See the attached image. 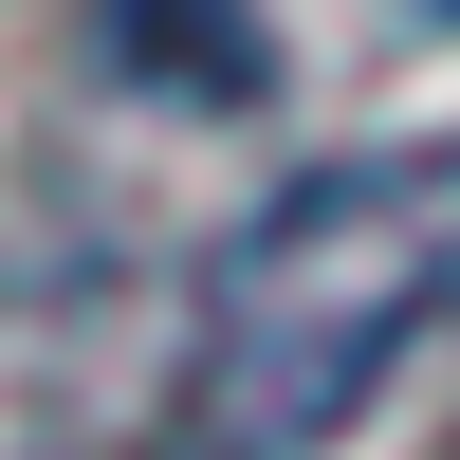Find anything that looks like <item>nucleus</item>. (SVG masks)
I'll list each match as a JSON object with an SVG mask.
<instances>
[{
  "label": "nucleus",
  "instance_id": "nucleus-1",
  "mask_svg": "<svg viewBox=\"0 0 460 460\" xmlns=\"http://www.w3.org/2000/svg\"><path fill=\"white\" fill-rule=\"evenodd\" d=\"M442 314H460V129L295 166L203 277V442L314 460Z\"/></svg>",
  "mask_w": 460,
  "mask_h": 460
},
{
  "label": "nucleus",
  "instance_id": "nucleus-2",
  "mask_svg": "<svg viewBox=\"0 0 460 460\" xmlns=\"http://www.w3.org/2000/svg\"><path fill=\"white\" fill-rule=\"evenodd\" d=\"M111 56L166 74V93H203V111H258V93H277V56H258L240 0H111Z\"/></svg>",
  "mask_w": 460,
  "mask_h": 460
},
{
  "label": "nucleus",
  "instance_id": "nucleus-3",
  "mask_svg": "<svg viewBox=\"0 0 460 460\" xmlns=\"http://www.w3.org/2000/svg\"><path fill=\"white\" fill-rule=\"evenodd\" d=\"M203 460H258V442H203Z\"/></svg>",
  "mask_w": 460,
  "mask_h": 460
},
{
  "label": "nucleus",
  "instance_id": "nucleus-4",
  "mask_svg": "<svg viewBox=\"0 0 460 460\" xmlns=\"http://www.w3.org/2000/svg\"><path fill=\"white\" fill-rule=\"evenodd\" d=\"M424 19H460V0H424Z\"/></svg>",
  "mask_w": 460,
  "mask_h": 460
}]
</instances>
